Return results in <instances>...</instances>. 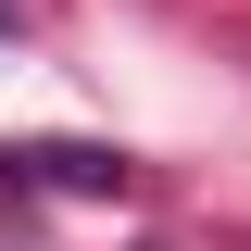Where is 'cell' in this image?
I'll return each mask as SVG.
<instances>
[{
  "label": "cell",
  "mask_w": 251,
  "mask_h": 251,
  "mask_svg": "<svg viewBox=\"0 0 251 251\" xmlns=\"http://www.w3.org/2000/svg\"><path fill=\"white\" fill-rule=\"evenodd\" d=\"M0 188H88V201H113V188H126V151L38 138V151H0Z\"/></svg>",
  "instance_id": "cell-1"
},
{
  "label": "cell",
  "mask_w": 251,
  "mask_h": 251,
  "mask_svg": "<svg viewBox=\"0 0 251 251\" xmlns=\"http://www.w3.org/2000/svg\"><path fill=\"white\" fill-rule=\"evenodd\" d=\"M0 25H13V0H0Z\"/></svg>",
  "instance_id": "cell-2"
}]
</instances>
